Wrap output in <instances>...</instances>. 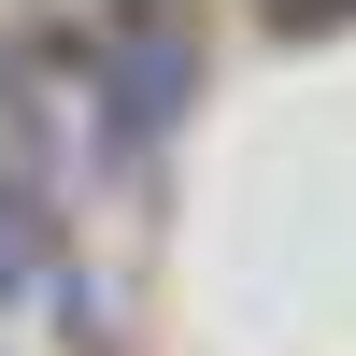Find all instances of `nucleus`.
<instances>
[{
  "label": "nucleus",
  "instance_id": "nucleus-2",
  "mask_svg": "<svg viewBox=\"0 0 356 356\" xmlns=\"http://www.w3.org/2000/svg\"><path fill=\"white\" fill-rule=\"evenodd\" d=\"M43 257H57V214H43V186L0 157V300H15V285H43Z\"/></svg>",
  "mask_w": 356,
  "mask_h": 356
},
{
  "label": "nucleus",
  "instance_id": "nucleus-1",
  "mask_svg": "<svg viewBox=\"0 0 356 356\" xmlns=\"http://www.w3.org/2000/svg\"><path fill=\"white\" fill-rule=\"evenodd\" d=\"M186 86H200V57L171 43V29H143V43L100 72V143H114V157H143V143H157L171 114H186Z\"/></svg>",
  "mask_w": 356,
  "mask_h": 356
}]
</instances>
